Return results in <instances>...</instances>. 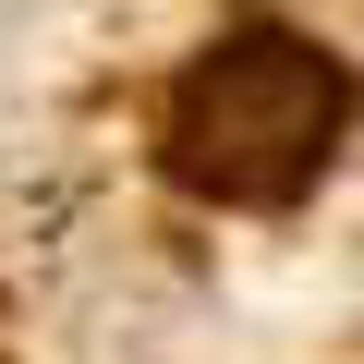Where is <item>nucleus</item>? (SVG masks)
Instances as JSON below:
<instances>
[{
  "label": "nucleus",
  "instance_id": "nucleus-1",
  "mask_svg": "<svg viewBox=\"0 0 364 364\" xmlns=\"http://www.w3.org/2000/svg\"><path fill=\"white\" fill-rule=\"evenodd\" d=\"M340 146V73L304 37H219L170 97V158L219 207H291Z\"/></svg>",
  "mask_w": 364,
  "mask_h": 364
}]
</instances>
